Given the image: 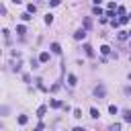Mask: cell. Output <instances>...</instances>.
<instances>
[{
	"label": "cell",
	"mask_w": 131,
	"mask_h": 131,
	"mask_svg": "<svg viewBox=\"0 0 131 131\" xmlns=\"http://www.w3.org/2000/svg\"><path fill=\"white\" fill-rule=\"evenodd\" d=\"M84 51H86V55H88V57H92V55H94V51H92V47H90V45H84Z\"/></svg>",
	"instance_id": "ba28073f"
},
{
	"label": "cell",
	"mask_w": 131,
	"mask_h": 131,
	"mask_svg": "<svg viewBox=\"0 0 131 131\" xmlns=\"http://www.w3.org/2000/svg\"><path fill=\"white\" fill-rule=\"evenodd\" d=\"M127 37H129V31H121V33H119V39H121V41L127 39Z\"/></svg>",
	"instance_id": "7c38bea8"
},
{
	"label": "cell",
	"mask_w": 131,
	"mask_h": 131,
	"mask_svg": "<svg viewBox=\"0 0 131 131\" xmlns=\"http://www.w3.org/2000/svg\"><path fill=\"white\" fill-rule=\"evenodd\" d=\"M100 51H102L104 55H108V53H111V47H108V45H102V47H100Z\"/></svg>",
	"instance_id": "4fadbf2b"
},
{
	"label": "cell",
	"mask_w": 131,
	"mask_h": 131,
	"mask_svg": "<svg viewBox=\"0 0 131 131\" xmlns=\"http://www.w3.org/2000/svg\"><path fill=\"white\" fill-rule=\"evenodd\" d=\"M74 117L80 119V117H82V111H80V108H74Z\"/></svg>",
	"instance_id": "d6986e66"
},
{
	"label": "cell",
	"mask_w": 131,
	"mask_h": 131,
	"mask_svg": "<svg viewBox=\"0 0 131 131\" xmlns=\"http://www.w3.org/2000/svg\"><path fill=\"white\" fill-rule=\"evenodd\" d=\"M37 2H43V0H37Z\"/></svg>",
	"instance_id": "83f0119b"
},
{
	"label": "cell",
	"mask_w": 131,
	"mask_h": 131,
	"mask_svg": "<svg viewBox=\"0 0 131 131\" xmlns=\"http://www.w3.org/2000/svg\"><path fill=\"white\" fill-rule=\"evenodd\" d=\"M127 20H129V16H125V14H123V16H121V18H119V23H121V25H125V23H127Z\"/></svg>",
	"instance_id": "ffe728a7"
},
{
	"label": "cell",
	"mask_w": 131,
	"mask_h": 131,
	"mask_svg": "<svg viewBox=\"0 0 131 131\" xmlns=\"http://www.w3.org/2000/svg\"><path fill=\"white\" fill-rule=\"evenodd\" d=\"M84 37H86V31H84V29H80V31L74 33V39H78V41H82Z\"/></svg>",
	"instance_id": "7a4b0ae2"
},
{
	"label": "cell",
	"mask_w": 131,
	"mask_h": 131,
	"mask_svg": "<svg viewBox=\"0 0 131 131\" xmlns=\"http://www.w3.org/2000/svg\"><path fill=\"white\" fill-rule=\"evenodd\" d=\"M119 129H121V125H119V123H115V125H111V131H119Z\"/></svg>",
	"instance_id": "7402d4cb"
},
{
	"label": "cell",
	"mask_w": 131,
	"mask_h": 131,
	"mask_svg": "<svg viewBox=\"0 0 131 131\" xmlns=\"http://www.w3.org/2000/svg\"><path fill=\"white\" fill-rule=\"evenodd\" d=\"M27 10H29L31 14H35V10H37V6H35V4H29V6H27Z\"/></svg>",
	"instance_id": "2e32d148"
},
{
	"label": "cell",
	"mask_w": 131,
	"mask_h": 131,
	"mask_svg": "<svg viewBox=\"0 0 131 131\" xmlns=\"http://www.w3.org/2000/svg\"><path fill=\"white\" fill-rule=\"evenodd\" d=\"M39 61H41V63H45V61H49V53H47V51H43V53L39 55Z\"/></svg>",
	"instance_id": "277c9868"
},
{
	"label": "cell",
	"mask_w": 131,
	"mask_h": 131,
	"mask_svg": "<svg viewBox=\"0 0 131 131\" xmlns=\"http://www.w3.org/2000/svg\"><path fill=\"white\" fill-rule=\"evenodd\" d=\"M94 14H98V16H100V14H102V10H100V8H98V4H96V6H94Z\"/></svg>",
	"instance_id": "603a6c76"
},
{
	"label": "cell",
	"mask_w": 131,
	"mask_h": 131,
	"mask_svg": "<svg viewBox=\"0 0 131 131\" xmlns=\"http://www.w3.org/2000/svg\"><path fill=\"white\" fill-rule=\"evenodd\" d=\"M45 113H47V106H39V108H37V117H39V119H43Z\"/></svg>",
	"instance_id": "3957f363"
},
{
	"label": "cell",
	"mask_w": 131,
	"mask_h": 131,
	"mask_svg": "<svg viewBox=\"0 0 131 131\" xmlns=\"http://www.w3.org/2000/svg\"><path fill=\"white\" fill-rule=\"evenodd\" d=\"M20 18H23V20H31V18H33V16H31V12H29V10H27V12H25V14H20Z\"/></svg>",
	"instance_id": "8fae6325"
},
{
	"label": "cell",
	"mask_w": 131,
	"mask_h": 131,
	"mask_svg": "<svg viewBox=\"0 0 131 131\" xmlns=\"http://www.w3.org/2000/svg\"><path fill=\"white\" fill-rule=\"evenodd\" d=\"M108 113H111V115H117V113H119V108H117L115 104H111V106H108Z\"/></svg>",
	"instance_id": "5bb4252c"
},
{
	"label": "cell",
	"mask_w": 131,
	"mask_h": 131,
	"mask_svg": "<svg viewBox=\"0 0 131 131\" xmlns=\"http://www.w3.org/2000/svg\"><path fill=\"white\" fill-rule=\"evenodd\" d=\"M51 51H53V53H61V47H59L57 43H51Z\"/></svg>",
	"instance_id": "52a82bcc"
},
{
	"label": "cell",
	"mask_w": 131,
	"mask_h": 131,
	"mask_svg": "<svg viewBox=\"0 0 131 131\" xmlns=\"http://www.w3.org/2000/svg\"><path fill=\"white\" fill-rule=\"evenodd\" d=\"M68 84H70V86H76V84H78V80H76V76H74V74H70V76H68Z\"/></svg>",
	"instance_id": "5b68a950"
},
{
	"label": "cell",
	"mask_w": 131,
	"mask_h": 131,
	"mask_svg": "<svg viewBox=\"0 0 131 131\" xmlns=\"http://www.w3.org/2000/svg\"><path fill=\"white\" fill-rule=\"evenodd\" d=\"M104 94H106V90H104V86H102V84L94 88V96H96V98H104Z\"/></svg>",
	"instance_id": "6da1fadb"
},
{
	"label": "cell",
	"mask_w": 131,
	"mask_h": 131,
	"mask_svg": "<svg viewBox=\"0 0 131 131\" xmlns=\"http://www.w3.org/2000/svg\"><path fill=\"white\" fill-rule=\"evenodd\" d=\"M98 115H100V113H98V111L92 106V108H90V117H92V119H98Z\"/></svg>",
	"instance_id": "30bf717a"
},
{
	"label": "cell",
	"mask_w": 131,
	"mask_h": 131,
	"mask_svg": "<svg viewBox=\"0 0 131 131\" xmlns=\"http://www.w3.org/2000/svg\"><path fill=\"white\" fill-rule=\"evenodd\" d=\"M45 23L51 25V23H53V14H45Z\"/></svg>",
	"instance_id": "e0dca14e"
},
{
	"label": "cell",
	"mask_w": 131,
	"mask_h": 131,
	"mask_svg": "<svg viewBox=\"0 0 131 131\" xmlns=\"http://www.w3.org/2000/svg\"><path fill=\"white\" fill-rule=\"evenodd\" d=\"M18 123H20V125H27V117H25V115H18Z\"/></svg>",
	"instance_id": "ac0fdd59"
},
{
	"label": "cell",
	"mask_w": 131,
	"mask_h": 131,
	"mask_svg": "<svg viewBox=\"0 0 131 131\" xmlns=\"http://www.w3.org/2000/svg\"><path fill=\"white\" fill-rule=\"evenodd\" d=\"M16 33H18V35H25V33H27L25 25H18V27H16Z\"/></svg>",
	"instance_id": "9c48e42d"
},
{
	"label": "cell",
	"mask_w": 131,
	"mask_h": 131,
	"mask_svg": "<svg viewBox=\"0 0 131 131\" xmlns=\"http://www.w3.org/2000/svg\"><path fill=\"white\" fill-rule=\"evenodd\" d=\"M49 104H51V106H53V108H61V106H63V102H59V100H57V98H53V100H51V102H49Z\"/></svg>",
	"instance_id": "8992f818"
},
{
	"label": "cell",
	"mask_w": 131,
	"mask_h": 131,
	"mask_svg": "<svg viewBox=\"0 0 131 131\" xmlns=\"http://www.w3.org/2000/svg\"><path fill=\"white\" fill-rule=\"evenodd\" d=\"M123 119H125L127 123H131V111H125V115H123Z\"/></svg>",
	"instance_id": "9a60e30c"
},
{
	"label": "cell",
	"mask_w": 131,
	"mask_h": 131,
	"mask_svg": "<svg viewBox=\"0 0 131 131\" xmlns=\"http://www.w3.org/2000/svg\"><path fill=\"white\" fill-rule=\"evenodd\" d=\"M59 2H61V0H49V4H51V6H57Z\"/></svg>",
	"instance_id": "cb8c5ba5"
},
{
	"label": "cell",
	"mask_w": 131,
	"mask_h": 131,
	"mask_svg": "<svg viewBox=\"0 0 131 131\" xmlns=\"http://www.w3.org/2000/svg\"><path fill=\"white\" fill-rule=\"evenodd\" d=\"M129 37H131V31H129Z\"/></svg>",
	"instance_id": "4316f807"
},
{
	"label": "cell",
	"mask_w": 131,
	"mask_h": 131,
	"mask_svg": "<svg viewBox=\"0 0 131 131\" xmlns=\"http://www.w3.org/2000/svg\"><path fill=\"white\" fill-rule=\"evenodd\" d=\"M129 80H131V74H129Z\"/></svg>",
	"instance_id": "484cf974"
},
{
	"label": "cell",
	"mask_w": 131,
	"mask_h": 131,
	"mask_svg": "<svg viewBox=\"0 0 131 131\" xmlns=\"http://www.w3.org/2000/svg\"><path fill=\"white\" fill-rule=\"evenodd\" d=\"M90 25H92V20H90V18H84V27H86V29H90Z\"/></svg>",
	"instance_id": "44dd1931"
},
{
	"label": "cell",
	"mask_w": 131,
	"mask_h": 131,
	"mask_svg": "<svg viewBox=\"0 0 131 131\" xmlns=\"http://www.w3.org/2000/svg\"><path fill=\"white\" fill-rule=\"evenodd\" d=\"M12 2H14V4H20V0H12Z\"/></svg>",
	"instance_id": "d4e9b609"
}]
</instances>
